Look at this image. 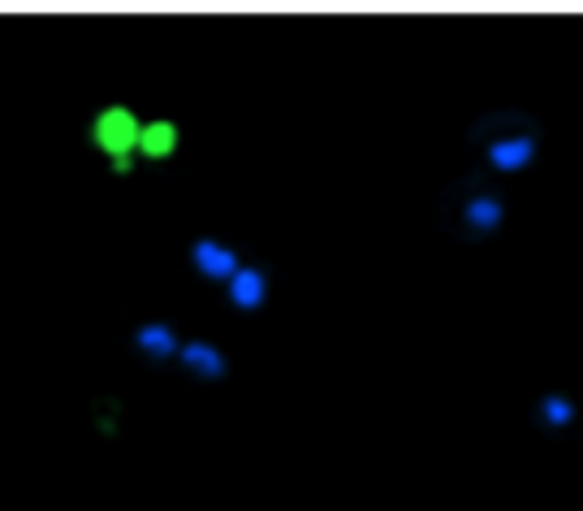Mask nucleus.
Masks as SVG:
<instances>
[{
  "label": "nucleus",
  "mask_w": 583,
  "mask_h": 511,
  "mask_svg": "<svg viewBox=\"0 0 583 511\" xmlns=\"http://www.w3.org/2000/svg\"><path fill=\"white\" fill-rule=\"evenodd\" d=\"M471 143L484 152V165L493 174H523L541 161L545 135L536 117L528 113H489L471 126Z\"/></svg>",
  "instance_id": "obj_1"
},
{
  "label": "nucleus",
  "mask_w": 583,
  "mask_h": 511,
  "mask_svg": "<svg viewBox=\"0 0 583 511\" xmlns=\"http://www.w3.org/2000/svg\"><path fill=\"white\" fill-rule=\"evenodd\" d=\"M143 126H147V122H139V113L117 100V104H104V108L91 117L87 139H91L95 152H104V161L113 165V174H130V169L143 161V156H139Z\"/></svg>",
  "instance_id": "obj_2"
},
{
  "label": "nucleus",
  "mask_w": 583,
  "mask_h": 511,
  "mask_svg": "<svg viewBox=\"0 0 583 511\" xmlns=\"http://www.w3.org/2000/svg\"><path fill=\"white\" fill-rule=\"evenodd\" d=\"M445 208H450V226H454L458 239H467V243L493 239V234L506 226V195L493 191V187H480L476 178L458 182V187L445 195Z\"/></svg>",
  "instance_id": "obj_3"
},
{
  "label": "nucleus",
  "mask_w": 583,
  "mask_h": 511,
  "mask_svg": "<svg viewBox=\"0 0 583 511\" xmlns=\"http://www.w3.org/2000/svg\"><path fill=\"white\" fill-rule=\"evenodd\" d=\"M191 269H195L204 282L230 286V282L238 278V269H243V256H238L230 243H221V239H212V234H199V239L191 243Z\"/></svg>",
  "instance_id": "obj_4"
},
{
  "label": "nucleus",
  "mask_w": 583,
  "mask_h": 511,
  "mask_svg": "<svg viewBox=\"0 0 583 511\" xmlns=\"http://www.w3.org/2000/svg\"><path fill=\"white\" fill-rule=\"evenodd\" d=\"M269 295H273V273H269V265H243L238 278L225 286V299H230V308H238V312H260V308L269 304Z\"/></svg>",
  "instance_id": "obj_5"
},
{
  "label": "nucleus",
  "mask_w": 583,
  "mask_h": 511,
  "mask_svg": "<svg viewBox=\"0 0 583 511\" xmlns=\"http://www.w3.org/2000/svg\"><path fill=\"white\" fill-rule=\"evenodd\" d=\"M178 365H182L195 382H225V378H230V360H225V352L212 347L208 338H191V343H182Z\"/></svg>",
  "instance_id": "obj_6"
},
{
  "label": "nucleus",
  "mask_w": 583,
  "mask_h": 511,
  "mask_svg": "<svg viewBox=\"0 0 583 511\" xmlns=\"http://www.w3.org/2000/svg\"><path fill=\"white\" fill-rule=\"evenodd\" d=\"M134 352L147 360V365H165L173 356H182V338L173 330V321H147L134 330Z\"/></svg>",
  "instance_id": "obj_7"
},
{
  "label": "nucleus",
  "mask_w": 583,
  "mask_h": 511,
  "mask_svg": "<svg viewBox=\"0 0 583 511\" xmlns=\"http://www.w3.org/2000/svg\"><path fill=\"white\" fill-rule=\"evenodd\" d=\"M178 148H182V126H178L173 117H152V122L143 126L139 156H143L147 165H165V161H173Z\"/></svg>",
  "instance_id": "obj_8"
},
{
  "label": "nucleus",
  "mask_w": 583,
  "mask_h": 511,
  "mask_svg": "<svg viewBox=\"0 0 583 511\" xmlns=\"http://www.w3.org/2000/svg\"><path fill=\"white\" fill-rule=\"evenodd\" d=\"M575 417H580V408L571 395H541V404H536L541 430H567V425H575Z\"/></svg>",
  "instance_id": "obj_9"
}]
</instances>
